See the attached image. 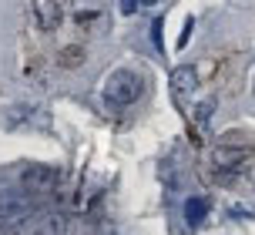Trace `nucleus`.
<instances>
[{
    "mask_svg": "<svg viewBox=\"0 0 255 235\" xmlns=\"http://www.w3.org/2000/svg\"><path fill=\"white\" fill-rule=\"evenodd\" d=\"M205 215H208V198H188L185 202V222L188 225H198V222H205Z\"/></svg>",
    "mask_w": 255,
    "mask_h": 235,
    "instance_id": "8",
    "label": "nucleus"
},
{
    "mask_svg": "<svg viewBox=\"0 0 255 235\" xmlns=\"http://www.w3.org/2000/svg\"><path fill=\"white\" fill-rule=\"evenodd\" d=\"M249 158V148L245 144H239V148H215V155H212V161H215V168H242V161Z\"/></svg>",
    "mask_w": 255,
    "mask_h": 235,
    "instance_id": "6",
    "label": "nucleus"
},
{
    "mask_svg": "<svg viewBox=\"0 0 255 235\" xmlns=\"http://www.w3.org/2000/svg\"><path fill=\"white\" fill-rule=\"evenodd\" d=\"M30 215H34V198L27 188H0V219L20 225Z\"/></svg>",
    "mask_w": 255,
    "mask_h": 235,
    "instance_id": "2",
    "label": "nucleus"
},
{
    "mask_svg": "<svg viewBox=\"0 0 255 235\" xmlns=\"http://www.w3.org/2000/svg\"><path fill=\"white\" fill-rule=\"evenodd\" d=\"M141 91H144L141 78L134 74V71H128V67L111 71V74H108V81H104V101H108L111 108L134 105V101L141 98Z\"/></svg>",
    "mask_w": 255,
    "mask_h": 235,
    "instance_id": "1",
    "label": "nucleus"
},
{
    "mask_svg": "<svg viewBox=\"0 0 255 235\" xmlns=\"http://www.w3.org/2000/svg\"><path fill=\"white\" fill-rule=\"evenodd\" d=\"M67 215L64 212H44L34 222V235H67Z\"/></svg>",
    "mask_w": 255,
    "mask_h": 235,
    "instance_id": "5",
    "label": "nucleus"
},
{
    "mask_svg": "<svg viewBox=\"0 0 255 235\" xmlns=\"http://www.w3.org/2000/svg\"><path fill=\"white\" fill-rule=\"evenodd\" d=\"M195 88H198V71L191 64H178L171 71V91H175V98H188Z\"/></svg>",
    "mask_w": 255,
    "mask_h": 235,
    "instance_id": "4",
    "label": "nucleus"
},
{
    "mask_svg": "<svg viewBox=\"0 0 255 235\" xmlns=\"http://www.w3.org/2000/svg\"><path fill=\"white\" fill-rule=\"evenodd\" d=\"M188 37H191V17L185 20V30H181V37H178V47H185V44H188Z\"/></svg>",
    "mask_w": 255,
    "mask_h": 235,
    "instance_id": "13",
    "label": "nucleus"
},
{
    "mask_svg": "<svg viewBox=\"0 0 255 235\" xmlns=\"http://www.w3.org/2000/svg\"><path fill=\"white\" fill-rule=\"evenodd\" d=\"M141 3H154V0H141Z\"/></svg>",
    "mask_w": 255,
    "mask_h": 235,
    "instance_id": "14",
    "label": "nucleus"
},
{
    "mask_svg": "<svg viewBox=\"0 0 255 235\" xmlns=\"http://www.w3.org/2000/svg\"><path fill=\"white\" fill-rule=\"evenodd\" d=\"M0 235H20L17 222H7V219H0Z\"/></svg>",
    "mask_w": 255,
    "mask_h": 235,
    "instance_id": "11",
    "label": "nucleus"
},
{
    "mask_svg": "<svg viewBox=\"0 0 255 235\" xmlns=\"http://www.w3.org/2000/svg\"><path fill=\"white\" fill-rule=\"evenodd\" d=\"M57 182H61V171L51 165H34V168H24L20 175V188H27L30 195H47L57 188Z\"/></svg>",
    "mask_w": 255,
    "mask_h": 235,
    "instance_id": "3",
    "label": "nucleus"
},
{
    "mask_svg": "<svg viewBox=\"0 0 255 235\" xmlns=\"http://www.w3.org/2000/svg\"><path fill=\"white\" fill-rule=\"evenodd\" d=\"M161 27H165V20H161V17H154V20H151V40H154V47H158V51H165V37H161Z\"/></svg>",
    "mask_w": 255,
    "mask_h": 235,
    "instance_id": "10",
    "label": "nucleus"
},
{
    "mask_svg": "<svg viewBox=\"0 0 255 235\" xmlns=\"http://www.w3.org/2000/svg\"><path fill=\"white\" fill-rule=\"evenodd\" d=\"M44 115V111H37V108H13V111H7V124L10 128H24V124H47V118H37Z\"/></svg>",
    "mask_w": 255,
    "mask_h": 235,
    "instance_id": "7",
    "label": "nucleus"
},
{
    "mask_svg": "<svg viewBox=\"0 0 255 235\" xmlns=\"http://www.w3.org/2000/svg\"><path fill=\"white\" fill-rule=\"evenodd\" d=\"M212 115H215V101H212V98H205V101L195 105V124H198V128H208Z\"/></svg>",
    "mask_w": 255,
    "mask_h": 235,
    "instance_id": "9",
    "label": "nucleus"
},
{
    "mask_svg": "<svg viewBox=\"0 0 255 235\" xmlns=\"http://www.w3.org/2000/svg\"><path fill=\"white\" fill-rule=\"evenodd\" d=\"M138 3H141V0H121V13H128V17H131V13L138 10Z\"/></svg>",
    "mask_w": 255,
    "mask_h": 235,
    "instance_id": "12",
    "label": "nucleus"
}]
</instances>
